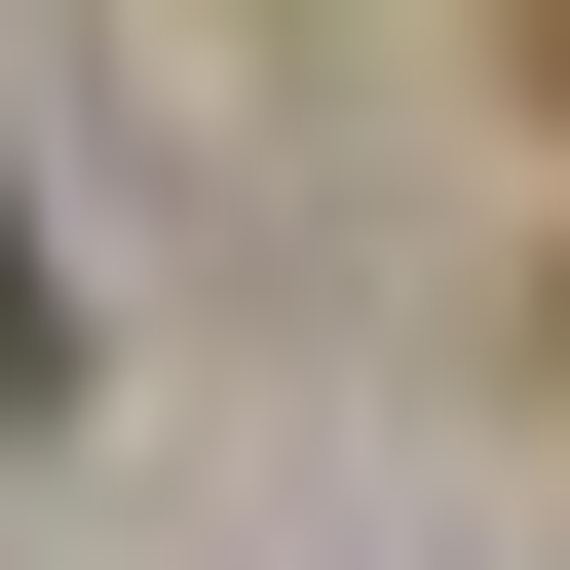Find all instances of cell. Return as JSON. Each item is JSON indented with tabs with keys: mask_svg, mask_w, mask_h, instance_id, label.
<instances>
[{
	"mask_svg": "<svg viewBox=\"0 0 570 570\" xmlns=\"http://www.w3.org/2000/svg\"><path fill=\"white\" fill-rule=\"evenodd\" d=\"M494 39H532V115H570V0H494Z\"/></svg>",
	"mask_w": 570,
	"mask_h": 570,
	"instance_id": "obj_1",
	"label": "cell"
}]
</instances>
